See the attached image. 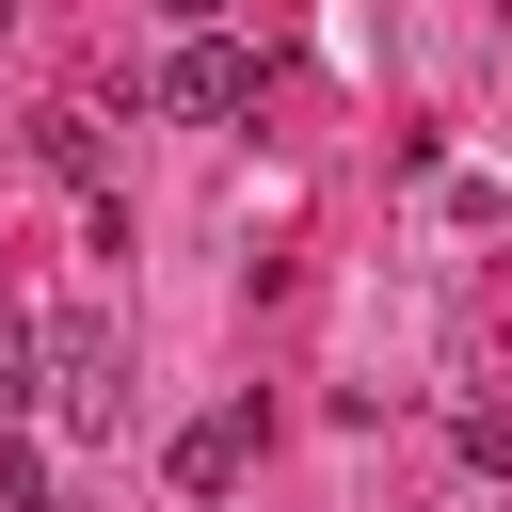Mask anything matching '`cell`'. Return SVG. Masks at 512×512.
<instances>
[{"label": "cell", "mask_w": 512, "mask_h": 512, "mask_svg": "<svg viewBox=\"0 0 512 512\" xmlns=\"http://www.w3.org/2000/svg\"><path fill=\"white\" fill-rule=\"evenodd\" d=\"M0 512H48V448H16V432H0Z\"/></svg>", "instance_id": "8992f818"}, {"label": "cell", "mask_w": 512, "mask_h": 512, "mask_svg": "<svg viewBox=\"0 0 512 512\" xmlns=\"http://www.w3.org/2000/svg\"><path fill=\"white\" fill-rule=\"evenodd\" d=\"M32 160H48L64 192H112V128H96V112H32Z\"/></svg>", "instance_id": "277c9868"}, {"label": "cell", "mask_w": 512, "mask_h": 512, "mask_svg": "<svg viewBox=\"0 0 512 512\" xmlns=\"http://www.w3.org/2000/svg\"><path fill=\"white\" fill-rule=\"evenodd\" d=\"M48 432H128V352H112V320H48Z\"/></svg>", "instance_id": "6da1fadb"}, {"label": "cell", "mask_w": 512, "mask_h": 512, "mask_svg": "<svg viewBox=\"0 0 512 512\" xmlns=\"http://www.w3.org/2000/svg\"><path fill=\"white\" fill-rule=\"evenodd\" d=\"M160 112H208V128L256 112V48H240V32H192V48L160 64Z\"/></svg>", "instance_id": "7a4b0ae2"}, {"label": "cell", "mask_w": 512, "mask_h": 512, "mask_svg": "<svg viewBox=\"0 0 512 512\" xmlns=\"http://www.w3.org/2000/svg\"><path fill=\"white\" fill-rule=\"evenodd\" d=\"M240 464H256V400H208V416L176 432V496H192V512H224V480H240Z\"/></svg>", "instance_id": "3957f363"}, {"label": "cell", "mask_w": 512, "mask_h": 512, "mask_svg": "<svg viewBox=\"0 0 512 512\" xmlns=\"http://www.w3.org/2000/svg\"><path fill=\"white\" fill-rule=\"evenodd\" d=\"M160 16H176V32H208V16H224V0H160Z\"/></svg>", "instance_id": "52a82bcc"}, {"label": "cell", "mask_w": 512, "mask_h": 512, "mask_svg": "<svg viewBox=\"0 0 512 512\" xmlns=\"http://www.w3.org/2000/svg\"><path fill=\"white\" fill-rule=\"evenodd\" d=\"M32 384H48V320H16V304H0V432L32 416Z\"/></svg>", "instance_id": "5b68a950"}]
</instances>
